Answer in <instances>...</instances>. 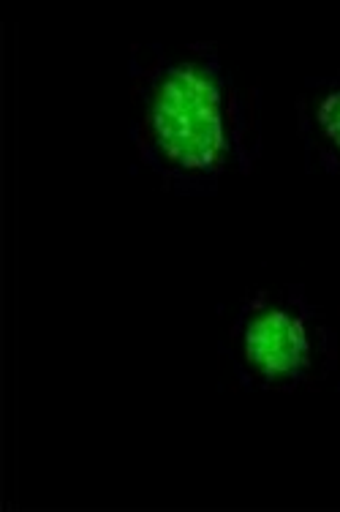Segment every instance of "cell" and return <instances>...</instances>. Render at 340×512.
<instances>
[{"instance_id":"7a4b0ae2","label":"cell","mask_w":340,"mask_h":512,"mask_svg":"<svg viewBox=\"0 0 340 512\" xmlns=\"http://www.w3.org/2000/svg\"><path fill=\"white\" fill-rule=\"evenodd\" d=\"M224 357L245 390L289 395L319 387L335 371L338 338L297 286H262L234 306Z\"/></svg>"},{"instance_id":"3957f363","label":"cell","mask_w":340,"mask_h":512,"mask_svg":"<svg viewBox=\"0 0 340 512\" xmlns=\"http://www.w3.org/2000/svg\"><path fill=\"white\" fill-rule=\"evenodd\" d=\"M294 118L308 164L340 186V77L308 79Z\"/></svg>"},{"instance_id":"6da1fadb","label":"cell","mask_w":340,"mask_h":512,"mask_svg":"<svg viewBox=\"0 0 340 512\" xmlns=\"http://www.w3.org/2000/svg\"><path fill=\"white\" fill-rule=\"evenodd\" d=\"M128 139L161 186L188 197L251 175L262 150L253 90L207 41L131 47Z\"/></svg>"}]
</instances>
